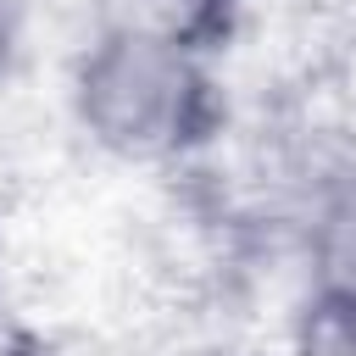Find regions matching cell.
<instances>
[{
    "instance_id": "cell-1",
    "label": "cell",
    "mask_w": 356,
    "mask_h": 356,
    "mask_svg": "<svg viewBox=\"0 0 356 356\" xmlns=\"http://www.w3.org/2000/svg\"><path fill=\"white\" fill-rule=\"evenodd\" d=\"M195 100L200 83L184 50L156 33H111L106 44H95L78 78V106L95 139L134 156L178 145L195 122Z\"/></svg>"
},
{
    "instance_id": "cell-2",
    "label": "cell",
    "mask_w": 356,
    "mask_h": 356,
    "mask_svg": "<svg viewBox=\"0 0 356 356\" xmlns=\"http://www.w3.org/2000/svg\"><path fill=\"white\" fill-rule=\"evenodd\" d=\"M300 356H356V284L317 295L300 328Z\"/></svg>"
}]
</instances>
